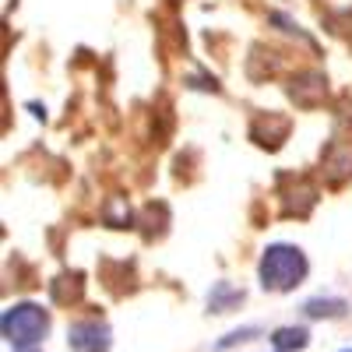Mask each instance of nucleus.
<instances>
[{"label":"nucleus","instance_id":"f257e3e1","mask_svg":"<svg viewBox=\"0 0 352 352\" xmlns=\"http://www.w3.org/2000/svg\"><path fill=\"white\" fill-rule=\"evenodd\" d=\"M257 275L261 285L272 289V292H289L296 289L307 275V257L300 247H289V243H272L264 250L261 264H257Z\"/></svg>","mask_w":352,"mask_h":352},{"label":"nucleus","instance_id":"423d86ee","mask_svg":"<svg viewBox=\"0 0 352 352\" xmlns=\"http://www.w3.org/2000/svg\"><path fill=\"white\" fill-rule=\"evenodd\" d=\"M303 310H307V317H338L349 310V303L345 300H310Z\"/></svg>","mask_w":352,"mask_h":352},{"label":"nucleus","instance_id":"6e6552de","mask_svg":"<svg viewBox=\"0 0 352 352\" xmlns=\"http://www.w3.org/2000/svg\"><path fill=\"white\" fill-rule=\"evenodd\" d=\"M345 352H352V349H345Z\"/></svg>","mask_w":352,"mask_h":352},{"label":"nucleus","instance_id":"20e7f679","mask_svg":"<svg viewBox=\"0 0 352 352\" xmlns=\"http://www.w3.org/2000/svg\"><path fill=\"white\" fill-rule=\"evenodd\" d=\"M236 303H243V289H232V285H226V282H219V285L212 289V296H208V307H212L215 314H226L229 307H236Z\"/></svg>","mask_w":352,"mask_h":352},{"label":"nucleus","instance_id":"0eeeda50","mask_svg":"<svg viewBox=\"0 0 352 352\" xmlns=\"http://www.w3.org/2000/svg\"><path fill=\"white\" fill-rule=\"evenodd\" d=\"M25 352H36V349H25Z\"/></svg>","mask_w":352,"mask_h":352},{"label":"nucleus","instance_id":"f03ea898","mask_svg":"<svg viewBox=\"0 0 352 352\" xmlns=\"http://www.w3.org/2000/svg\"><path fill=\"white\" fill-rule=\"evenodd\" d=\"M0 331H4V338L11 345L32 349L50 331V314L36 303H14V307L4 310V317H0Z\"/></svg>","mask_w":352,"mask_h":352},{"label":"nucleus","instance_id":"7ed1b4c3","mask_svg":"<svg viewBox=\"0 0 352 352\" xmlns=\"http://www.w3.org/2000/svg\"><path fill=\"white\" fill-rule=\"evenodd\" d=\"M67 342L74 352H109V328L102 320L88 317V320H78L67 331Z\"/></svg>","mask_w":352,"mask_h":352},{"label":"nucleus","instance_id":"39448f33","mask_svg":"<svg viewBox=\"0 0 352 352\" xmlns=\"http://www.w3.org/2000/svg\"><path fill=\"white\" fill-rule=\"evenodd\" d=\"M307 328H278L275 335H272V345L278 349V352H296V349H303L307 345Z\"/></svg>","mask_w":352,"mask_h":352}]
</instances>
